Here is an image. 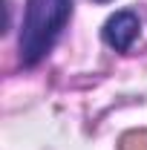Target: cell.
<instances>
[{"label":"cell","mask_w":147,"mask_h":150,"mask_svg":"<svg viewBox=\"0 0 147 150\" xmlns=\"http://www.w3.org/2000/svg\"><path fill=\"white\" fill-rule=\"evenodd\" d=\"M69 15L72 0H26V18L20 32V61L26 67H35L52 49Z\"/></svg>","instance_id":"6da1fadb"},{"label":"cell","mask_w":147,"mask_h":150,"mask_svg":"<svg viewBox=\"0 0 147 150\" xmlns=\"http://www.w3.org/2000/svg\"><path fill=\"white\" fill-rule=\"evenodd\" d=\"M141 23L133 12H115L107 23H104V40L110 43L115 52H127L130 46L136 43Z\"/></svg>","instance_id":"7a4b0ae2"}]
</instances>
